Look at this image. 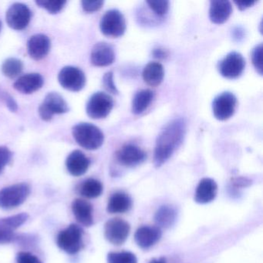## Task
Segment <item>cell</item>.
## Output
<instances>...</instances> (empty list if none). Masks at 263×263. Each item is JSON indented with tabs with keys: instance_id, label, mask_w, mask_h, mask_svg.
Here are the masks:
<instances>
[{
	"instance_id": "6da1fadb",
	"label": "cell",
	"mask_w": 263,
	"mask_h": 263,
	"mask_svg": "<svg viewBox=\"0 0 263 263\" xmlns=\"http://www.w3.org/2000/svg\"><path fill=\"white\" fill-rule=\"evenodd\" d=\"M186 132V123L182 118L173 120L163 129L157 139L154 154L155 167L164 164L181 145Z\"/></svg>"
},
{
	"instance_id": "7a4b0ae2",
	"label": "cell",
	"mask_w": 263,
	"mask_h": 263,
	"mask_svg": "<svg viewBox=\"0 0 263 263\" xmlns=\"http://www.w3.org/2000/svg\"><path fill=\"white\" fill-rule=\"evenodd\" d=\"M73 138L83 148L95 151L104 144V135L101 129L90 123H79L72 129Z\"/></svg>"
},
{
	"instance_id": "3957f363",
	"label": "cell",
	"mask_w": 263,
	"mask_h": 263,
	"mask_svg": "<svg viewBox=\"0 0 263 263\" xmlns=\"http://www.w3.org/2000/svg\"><path fill=\"white\" fill-rule=\"evenodd\" d=\"M84 231L76 224H71L63 229L57 237L58 247L70 255L79 252L84 247Z\"/></svg>"
},
{
	"instance_id": "277c9868",
	"label": "cell",
	"mask_w": 263,
	"mask_h": 263,
	"mask_svg": "<svg viewBox=\"0 0 263 263\" xmlns=\"http://www.w3.org/2000/svg\"><path fill=\"white\" fill-rule=\"evenodd\" d=\"M30 194L27 183H18L0 190V208L6 210L16 209L25 202Z\"/></svg>"
},
{
	"instance_id": "5b68a950",
	"label": "cell",
	"mask_w": 263,
	"mask_h": 263,
	"mask_svg": "<svg viewBox=\"0 0 263 263\" xmlns=\"http://www.w3.org/2000/svg\"><path fill=\"white\" fill-rule=\"evenodd\" d=\"M100 28L104 36L111 38L119 37L125 33V18L119 10H108L101 18Z\"/></svg>"
},
{
	"instance_id": "8992f818",
	"label": "cell",
	"mask_w": 263,
	"mask_h": 263,
	"mask_svg": "<svg viewBox=\"0 0 263 263\" xmlns=\"http://www.w3.org/2000/svg\"><path fill=\"white\" fill-rule=\"evenodd\" d=\"M69 110L68 104L60 93L50 92L46 95L38 113L43 121H50L53 115L67 113Z\"/></svg>"
},
{
	"instance_id": "52a82bcc",
	"label": "cell",
	"mask_w": 263,
	"mask_h": 263,
	"mask_svg": "<svg viewBox=\"0 0 263 263\" xmlns=\"http://www.w3.org/2000/svg\"><path fill=\"white\" fill-rule=\"evenodd\" d=\"M113 107V98L110 95L104 92H97L87 101L86 111L92 119H102L110 113Z\"/></svg>"
},
{
	"instance_id": "ba28073f",
	"label": "cell",
	"mask_w": 263,
	"mask_h": 263,
	"mask_svg": "<svg viewBox=\"0 0 263 263\" xmlns=\"http://www.w3.org/2000/svg\"><path fill=\"white\" fill-rule=\"evenodd\" d=\"M58 81L63 88L72 92H79L85 87V73L78 67L67 66L58 74Z\"/></svg>"
},
{
	"instance_id": "9c48e42d",
	"label": "cell",
	"mask_w": 263,
	"mask_h": 263,
	"mask_svg": "<svg viewBox=\"0 0 263 263\" xmlns=\"http://www.w3.org/2000/svg\"><path fill=\"white\" fill-rule=\"evenodd\" d=\"M32 12L25 4L16 3L7 10L6 21L7 25L14 30H24L31 21Z\"/></svg>"
},
{
	"instance_id": "30bf717a",
	"label": "cell",
	"mask_w": 263,
	"mask_h": 263,
	"mask_svg": "<svg viewBox=\"0 0 263 263\" xmlns=\"http://www.w3.org/2000/svg\"><path fill=\"white\" fill-rule=\"evenodd\" d=\"M130 231V226L127 221L121 218H112L105 223L104 236L111 244L121 246L128 238Z\"/></svg>"
},
{
	"instance_id": "8fae6325",
	"label": "cell",
	"mask_w": 263,
	"mask_h": 263,
	"mask_svg": "<svg viewBox=\"0 0 263 263\" xmlns=\"http://www.w3.org/2000/svg\"><path fill=\"white\" fill-rule=\"evenodd\" d=\"M27 213L17 214L0 218V244H7L17 239L15 231L28 219Z\"/></svg>"
},
{
	"instance_id": "7c38bea8",
	"label": "cell",
	"mask_w": 263,
	"mask_h": 263,
	"mask_svg": "<svg viewBox=\"0 0 263 263\" xmlns=\"http://www.w3.org/2000/svg\"><path fill=\"white\" fill-rule=\"evenodd\" d=\"M237 98L231 92H223L214 99L212 111L214 116L219 121L229 119L235 113Z\"/></svg>"
},
{
	"instance_id": "4fadbf2b",
	"label": "cell",
	"mask_w": 263,
	"mask_h": 263,
	"mask_svg": "<svg viewBox=\"0 0 263 263\" xmlns=\"http://www.w3.org/2000/svg\"><path fill=\"white\" fill-rule=\"evenodd\" d=\"M246 61L241 53L232 52L218 64V70L221 76L228 79H235L244 71Z\"/></svg>"
},
{
	"instance_id": "5bb4252c",
	"label": "cell",
	"mask_w": 263,
	"mask_h": 263,
	"mask_svg": "<svg viewBox=\"0 0 263 263\" xmlns=\"http://www.w3.org/2000/svg\"><path fill=\"white\" fill-rule=\"evenodd\" d=\"M118 162L126 167H135L145 161L147 154L138 146L126 144L117 152Z\"/></svg>"
},
{
	"instance_id": "9a60e30c",
	"label": "cell",
	"mask_w": 263,
	"mask_h": 263,
	"mask_svg": "<svg viewBox=\"0 0 263 263\" xmlns=\"http://www.w3.org/2000/svg\"><path fill=\"white\" fill-rule=\"evenodd\" d=\"M51 48V41L47 35L36 34L27 42V51L32 59L41 61L48 55Z\"/></svg>"
},
{
	"instance_id": "2e32d148",
	"label": "cell",
	"mask_w": 263,
	"mask_h": 263,
	"mask_svg": "<svg viewBox=\"0 0 263 263\" xmlns=\"http://www.w3.org/2000/svg\"><path fill=\"white\" fill-rule=\"evenodd\" d=\"M115 52L113 47L106 42H100L93 46L90 53V61L96 67H107L113 64Z\"/></svg>"
},
{
	"instance_id": "e0dca14e",
	"label": "cell",
	"mask_w": 263,
	"mask_h": 263,
	"mask_svg": "<svg viewBox=\"0 0 263 263\" xmlns=\"http://www.w3.org/2000/svg\"><path fill=\"white\" fill-rule=\"evenodd\" d=\"M161 229L158 226H141L135 232V239L137 245L142 249H148L161 239Z\"/></svg>"
},
{
	"instance_id": "ac0fdd59",
	"label": "cell",
	"mask_w": 263,
	"mask_h": 263,
	"mask_svg": "<svg viewBox=\"0 0 263 263\" xmlns=\"http://www.w3.org/2000/svg\"><path fill=\"white\" fill-rule=\"evenodd\" d=\"M44 79L38 73H27L16 80L13 84L15 90L24 95H30L42 88Z\"/></svg>"
},
{
	"instance_id": "d6986e66",
	"label": "cell",
	"mask_w": 263,
	"mask_h": 263,
	"mask_svg": "<svg viewBox=\"0 0 263 263\" xmlns=\"http://www.w3.org/2000/svg\"><path fill=\"white\" fill-rule=\"evenodd\" d=\"M90 161L81 151L75 150L67 156L66 167L70 175L80 177L84 175L90 167Z\"/></svg>"
},
{
	"instance_id": "ffe728a7",
	"label": "cell",
	"mask_w": 263,
	"mask_h": 263,
	"mask_svg": "<svg viewBox=\"0 0 263 263\" xmlns=\"http://www.w3.org/2000/svg\"><path fill=\"white\" fill-rule=\"evenodd\" d=\"M72 212L81 226L90 227L93 224V206L86 200L77 198L72 202Z\"/></svg>"
},
{
	"instance_id": "44dd1931",
	"label": "cell",
	"mask_w": 263,
	"mask_h": 263,
	"mask_svg": "<svg viewBox=\"0 0 263 263\" xmlns=\"http://www.w3.org/2000/svg\"><path fill=\"white\" fill-rule=\"evenodd\" d=\"M218 192V185L212 178H203L197 186L195 194V202L208 204L215 200Z\"/></svg>"
},
{
	"instance_id": "7402d4cb",
	"label": "cell",
	"mask_w": 263,
	"mask_h": 263,
	"mask_svg": "<svg viewBox=\"0 0 263 263\" xmlns=\"http://www.w3.org/2000/svg\"><path fill=\"white\" fill-rule=\"evenodd\" d=\"M232 13V4L227 0H216L210 3L209 18L213 24H224L230 17Z\"/></svg>"
},
{
	"instance_id": "603a6c76",
	"label": "cell",
	"mask_w": 263,
	"mask_h": 263,
	"mask_svg": "<svg viewBox=\"0 0 263 263\" xmlns=\"http://www.w3.org/2000/svg\"><path fill=\"white\" fill-rule=\"evenodd\" d=\"M132 206V200L127 194L123 192H115L110 196L107 211L110 214L124 213L128 212Z\"/></svg>"
},
{
	"instance_id": "cb8c5ba5",
	"label": "cell",
	"mask_w": 263,
	"mask_h": 263,
	"mask_svg": "<svg viewBox=\"0 0 263 263\" xmlns=\"http://www.w3.org/2000/svg\"><path fill=\"white\" fill-rule=\"evenodd\" d=\"M143 79L152 87L159 86L164 77V67L158 62H150L143 70Z\"/></svg>"
},
{
	"instance_id": "d4e9b609",
	"label": "cell",
	"mask_w": 263,
	"mask_h": 263,
	"mask_svg": "<svg viewBox=\"0 0 263 263\" xmlns=\"http://www.w3.org/2000/svg\"><path fill=\"white\" fill-rule=\"evenodd\" d=\"M178 218L176 209L172 205H163L160 207L155 214V221L158 228L168 229L174 226Z\"/></svg>"
},
{
	"instance_id": "484cf974",
	"label": "cell",
	"mask_w": 263,
	"mask_h": 263,
	"mask_svg": "<svg viewBox=\"0 0 263 263\" xmlns=\"http://www.w3.org/2000/svg\"><path fill=\"white\" fill-rule=\"evenodd\" d=\"M155 93L152 90L145 89L138 91L132 101V112L135 115H141L148 108L153 101Z\"/></svg>"
},
{
	"instance_id": "4316f807",
	"label": "cell",
	"mask_w": 263,
	"mask_h": 263,
	"mask_svg": "<svg viewBox=\"0 0 263 263\" xmlns=\"http://www.w3.org/2000/svg\"><path fill=\"white\" fill-rule=\"evenodd\" d=\"M103 184L95 178H88L83 181L79 187V193L87 198H96L103 192Z\"/></svg>"
},
{
	"instance_id": "83f0119b",
	"label": "cell",
	"mask_w": 263,
	"mask_h": 263,
	"mask_svg": "<svg viewBox=\"0 0 263 263\" xmlns=\"http://www.w3.org/2000/svg\"><path fill=\"white\" fill-rule=\"evenodd\" d=\"M24 70V63L17 58H10L4 61L2 72L7 78L13 79L19 76Z\"/></svg>"
},
{
	"instance_id": "f1b7e54d",
	"label": "cell",
	"mask_w": 263,
	"mask_h": 263,
	"mask_svg": "<svg viewBox=\"0 0 263 263\" xmlns=\"http://www.w3.org/2000/svg\"><path fill=\"white\" fill-rule=\"evenodd\" d=\"M67 4L65 0H38L36 4L41 8L47 10L50 14H58Z\"/></svg>"
},
{
	"instance_id": "f546056e",
	"label": "cell",
	"mask_w": 263,
	"mask_h": 263,
	"mask_svg": "<svg viewBox=\"0 0 263 263\" xmlns=\"http://www.w3.org/2000/svg\"><path fill=\"white\" fill-rule=\"evenodd\" d=\"M107 263H138L136 255L130 252H110Z\"/></svg>"
},
{
	"instance_id": "4dcf8cb0",
	"label": "cell",
	"mask_w": 263,
	"mask_h": 263,
	"mask_svg": "<svg viewBox=\"0 0 263 263\" xmlns=\"http://www.w3.org/2000/svg\"><path fill=\"white\" fill-rule=\"evenodd\" d=\"M146 4L149 8L157 15L163 16L167 14L169 9V2L167 0H156V1H147Z\"/></svg>"
},
{
	"instance_id": "1f68e13d",
	"label": "cell",
	"mask_w": 263,
	"mask_h": 263,
	"mask_svg": "<svg viewBox=\"0 0 263 263\" xmlns=\"http://www.w3.org/2000/svg\"><path fill=\"white\" fill-rule=\"evenodd\" d=\"M252 61L256 71L260 75H262V44L255 46L252 50Z\"/></svg>"
},
{
	"instance_id": "d6a6232c",
	"label": "cell",
	"mask_w": 263,
	"mask_h": 263,
	"mask_svg": "<svg viewBox=\"0 0 263 263\" xmlns=\"http://www.w3.org/2000/svg\"><path fill=\"white\" fill-rule=\"evenodd\" d=\"M13 153L6 146H0V175L4 172L6 166L11 161Z\"/></svg>"
},
{
	"instance_id": "836d02e7",
	"label": "cell",
	"mask_w": 263,
	"mask_h": 263,
	"mask_svg": "<svg viewBox=\"0 0 263 263\" xmlns=\"http://www.w3.org/2000/svg\"><path fill=\"white\" fill-rule=\"evenodd\" d=\"M103 85L109 93L118 95V90L114 81V74L112 72H107L103 77Z\"/></svg>"
},
{
	"instance_id": "e575fe53",
	"label": "cell",
	"mask_w": 263,
	"mask_h": 263,
	"mask_svg": "<svg viewBox=\"0 0 263 263\" xmlns=\"http://www.w3.org/2000/svg\"><path fill=\"white\" fill-rule=\"evenodd\" d=\"M104 4V1H101V0H98V1L83 0L82 2H81L83 10L89 13H95V12L101 10Z\"/></svg>"
},
{
	"instance_id": "d590c367",
	"label": "cell",
	"mask_w": 263,
	"mask_h": 263,
	"mask_svg": "<svg viewBox=\"0 0 263 263\" xmlns=\"http://www.w3.org/2000/svg\"><path fill=\"white\" fill-rule=\"evenodd\" d=\"M17 263H43L36 255L28 252H21L16 255Z\"/></svg>"
},
{
	"instance_id": "8d00e7d4",
	"label": "cell",
	"mask_w": 263,
	"mask_h": 263,
	"mask_svg": "<svg viewBox=\"0 0 263 263\" xmlns=\"http://www.w3.org/2000/svg\"><path fill=\"white\" fill-rule=\"evenodd\" d=\"M0 99L4 101L9 110L11 112H16L18 110V105L14 98L7 92L0 91Z\"/></svg>"
},
{
	"instance_id": "74e56055",
	"label": "cell",
	"mask_w": 263,
	"mask_h": 263,
	"mask_svg": "<svg viewBox=\"0 0 263 263\" xmlns=\"http://www.w3.org/2000/svg\"><path fill=\"white\" fill-rule=\"evenodd\" d=\"M238 8L240 10H245L249 7H252L255 4L254 1H235Z\"/></svg>"
},
{
	"instance_id": "f35d334b",
	"label": "cell",
	"mask_w": 263,
	"mask_h": 263,
	"mask_svg": "<svg viewBox=\"0 0 263 263\" xmlns=\"http://www.w3.org/2000/svg\"><path fill=\"white\" fill-rule=\"evenodd\" d=\"M251 181L248 180L247 178H235L234 180L233 184L236 187H246V186L249 185L250 184Z\"/></svg>"
},
{
	"instance_id": "ab89813d",
	"label": "cell",
	"mask_w": 263,
	"mask_h": 263,
	"mask_svg": "<svg viewBox=\"0 0 263 263\" xmlns=\"http://www.w3.org/2000/svg\"><path fill=\"white\" fill-rule=\"evenodd\" d=\"M153 54L155 58H159V59H164L167 55L165 50H163V49H156V50H154Z\"/></svg>"
},
{
	"instance_id": "60d3db41",
	"label": "cell",
	"mask_w": 263,
	"mask_h": 263,
	"mask_svg": "<svg viewBox=\"0 0 263 263\" xmlns=\"http://www.w3.org/2000/svg\"><path fill=\"white\" fill-rule=\"evenodd\" d=\"M149 263H167L164 258H154Z\"/></svg>"
},
{
	"instance_id": "b9f144b4",
	"label": "cell",
	"mask_w": 263,
	"mask_h": 263,
	"mask_svg": "<svg viewBox=\"0 0 263 263\" xmlns=\"http://www.w3.org/2000/svg\"><path fill=\"white\" fill-rule=\"evenodd\" d=\"M2 27H3L2 22H1V21H0V32H1V30H2Z\"/></svg>"
}]
</instances>
